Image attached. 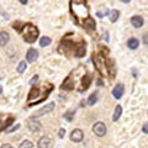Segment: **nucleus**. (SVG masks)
Returning a JSON list of instances; mask_svg holds the SVG:
<instances>
[{
    "mask_svg": "<svg viewBox=\"0 0 148 148\" xmlns=\"http://www.w3.org/2000/svg\"><path fill=\"white\" fill-rule=\"evenodd\" d=\"M38 37V30L35 26H32L31 24H27L24 26V40L26 42L32 43L35 42Z\"/></svg>",
    "mask_w": 148,
    "mask_h": 148,
    "instance_id": "nucleus-1",
    "label": "nucleus"
},
{
    "mask_svg": "<svg viewBox=\"0 0 148 148\" xmlns=\"http://www.w3.org/2000/svg\"><path fill=\"white\" fill-rule=\"evenodd\" d=\"M92 131H94V133L98 137H103L106 135V126L104 122H96L94 126H92Z\"/></svg>",
    "mask_w": 148,
    "mask_h": 148,
    "instance_id": "nucleus-2",
    "label": "nucleus"
},
{
    "mask_svg": "<svg viewBox=\"0 0 148 148\" xmlns=\"http://www.w3.org/2000/svg\"><path fill=\"white\" fill-rule=\"evenodd\" d=\"M83 138H84V133H83V131L80 128H75V130H73V131H72L71 140L73 142H82Z\"/></svg>",
    "mask_w": 148,
    "mask_h": 148,
    "instance_id": "nucleus-3",
    "label": "nucleus"
},
{
    "mask_svg": "<svg viewBox=\"0 0 148 148\" xmlns=\"http://www.w3.org/2000/svg\"><path fill=\"white\" fill-rule=\"evenodd\" d=\"M54 109V103H49V104H46L42 109H40L35 114V117H40V116H42V115H45V114H48V112H51Z\"/></svg>",
    "mask_w": 148,
    "mask_h": 148,
    "instance_id": "nucleus-4",
    "label": "nucleus"
},
{
    "mask_svg": "<svg viewBox=\"0 0 148 148\" xmlns=\"http://www.w3.org/2000/svg\"><path fill=\"white\" fill-rule=\"evenodd\" d=\"M37 58H38V51L35 49V48H30L27 51V54H26V59L27 62H35L37 61Z\"/></svg>",
    "mask_w": 148,
    "mask_h": 148,
    "instance_id": "nucleus-5",
    "label": "nucleus"
},
{
    "mask_svg": "<svg viewBox=\"0 0 148 148\" xmlns=\"http://www.w3.org/2000/svg\"><path fill=\"white\" fill-rule=\"evenodd\" d=\"M122 94H123V85L122 84H116L115 88L112 89V95L115 99H121L122 98Z\"/></svg>",
    "mask_w": 148,
    "mask_h": 148,
    "instance_id": "nucleus-6",
    "label": "nucleus"
},
{
    "mask_svg": "<svg viewBox=\"0 0 148 148\" xmlns=\"http://www.w3.org/2000/svg\"><path fill=\"white\" fill-rule=\"evenodd\" d=\"M143 18H142V16H140V15H136V16H132L131 17V24L136 27V29H140V27H142L143 26Z\"/></svg>",
    "mask_w": 148,
    "mask_h": 148,
    "instance_id": "nucleus-7",
    "label": "nucleus"
},
{
    "mask_svg": "<svg viewBox=\"0 0 148 148\" xmlns=\"http://www.w3.org/2000/svg\"><path fill=\"white\" fill-rule=\"evenodd\" d=\"M94 62H95V66L96 68H98V71L101 72V73H106V69H105V64H104V59H101L100 62V56H96V57L94 58Z\"/></svg>",
    "mask_w": 148,
    "mask_h": 148,
    "instance_id": "nucleus-8",
    "label": "nucleus"
},
{
    "mask_svg": "<svg viewBox=\"0 0 148 148\" xmlns=\"http://www.w3.org/2000/svg\"><path fill=\"white\" fill-rule=\"evenodd\" d=\"M49 143H51L49 137L43 136V137H41L40 140H38V143H37V146H38V148H48V147H49Z\"/></svg>",
    "mask_w": 148,
    "mask_h": 148,
    "instance_id": "nucleus-9",
    "label": "nucleus"
},
{
    "mask_svg": "<svg viewBox=\"0 0 148 148\" xmlns=\"http://www.w3.org/2000/svg\"><path fill=\"white\" fill-rule=\"evenodd\" d=\"M29 128H30V131H32V132H38V131H41V123L37 122L36 120H35V121H34V120H30Z\"/></svg>",
    "mask_w": 148,
    "mask_h": 148,
    "instance_id": "nucleus-10",
    "label": "nucleus"
},
{
    "mask_svg": "<svg viewBox=\"0 0 148 148\" xmlns=\"http://www.w3.org/2000/svg\"><path fill=\"white\" fill-rule=\"evenodd\" d=\"M138 46H140V41H138L136 37H132V38H130L127 41V47L130 49H136V48H138Z\"/></svg>",
    "mask_w": 148,
    "mask_h": 148,
    "instance_id": "nucleus-11",
    "label": "nucleus"
},
{
    "mask_svg": "<svg viewBox=\"0 0 148 148\" xmlns=\"http://www.w3.org/2000/svg\"><path fill=\"white\" fill-rule=\"evenodd\" d=\"M9 40H10V36H9L8 32L5 31L0 32V46H5L9 42Z\"/></svg>",
    "mask_w": 148,
    "mask_h": 148,
    "instance_id": "nucleus-12",
    "label": "nucleus"
},
{
    "mask_svg": "<svg viewBox=\"0 0 148 148\" xmlns=\"http://www.w3.org/2000/svg\"><path fill=\"white\" fill-rule=\"evenodd\" d=\"M83 86H82V90H86L88 88H89V85L91 84V75L90 74H86V75H84V78H83Z\"/></svg>",
    "mask_w": 148,
    "mask_h": 148,
    "instance_id": "nucleus-13",
    "label": "nucleus"
},
{
    "mask_svg": "<svg viewBox=\"0 0 148 148\" xmlns=\"http://www.w3.org/2000/svg\"><path fill=\"white\" fill-rule=\"evenodd\" d=\"M84 26L89 30H95V21L91 17H86L84 20Z\"/></svg>",
    "mask_w": 148,
    "mask_h": 148,
    "instance_id": "nucleus-14",
    "label": "nucleus"
},
{
    "mask_svg": "<svg viewBox=\"0 0 148 148\" xmlns=\"http://www.w3.org/2000/svg\"><path fill=\"white\" fill-rule=\"evenodd\" d=\"M121 114H122V108H121V105H117L116 108H115L114 115H112V121H117L120 116H121Z\"/></svg>",
    "mask_w": 148,
    "mask_h": 148,
    "instance_id": "nucleus-15",
    "label": "nucleus"
},
{
    "mask_svg": "<svg viewBox=\"0 0 148 148\" xmlns=\"http://www.w3.org/2000/svg\"><path fill=\"white\" fill-rule=\"evenodd\" d=\"M61 88H62V89H64V90H72L73 88H74V84H73V82L69 79V78H67L66 82L63 83V85Z\"/></svg>",
    "mask_w": 148,
    "mask_h": 148,
    "instance_id": "nucleus-16",
    "label": "nucleus"
},
{
    "mask_svg": "<svg viewBox=\"0 0 148 148\" xmlns=\"http://www.w3.org/2000/svg\"><path fill=\"white\" fill-rule=\"evenodd\" d=\"M96 101H98V92H92L89 96V99H88V105L92 106L94 104H96Z\"/></svg>",
    "mask_w": 148,
    "mask_h": 148,
    "instance_id": "nucleus-17",
    "label": "nucleus"
},
{
    "mask_svg": "<svg viewBox=\"0 0 148 148\" xmlns=\"http://www.w3.org/2000/svg\"><path fill=\"white\" fill-rule=\"evenodd\" d=\"M48 45H51V38L47 36H43L42 38L40 40V46L41 47H46V46H48Z\"/></svg>",
    "mask_w": 148,
    "mask_h": 148,
    "instance_id": "nucleus-18",
    "label": "nucleus"
},
{
    "mask_svg": "<svg viewBox=\"0 0 148 148\" xmlns=\"http://www.w3.org/2000/svg\"><path fill=\"white\" fill-rule=\"evenodd\" d=\"M85 45H80L79 47H78V49H77V52H75V54H77V57H83V56L85 54Z\"/></svg>",
    "mask_w": 148,
    "mask_h": 148,
    "instance_id": "nucleus-19",
    "label": "nucleus"
},
{
    "mask_svg": "<svg viewBox=\"0 0 148 148\" xmlns=\"http://www.w3.org/2000/svg\"><path fill=\"white\" fill-rule=\"evenodd\" d=\"M18 148H34V143H32L31 141H29V140H25V141H22L20 143Z\"/></svg>",
    "mask_w": 148,
    "mask_h": 148,
    "instance_id": "nucleus-20",
    "label": "nucleus"
},
{
    "mask_svg": "<svg viewBox=\"0 0 148 148\" xmlns=\"http://www.w3.org/2000/svg\"><path fill=\"white\" fill-rule=\"evenodd\" d=\"M26 68H27L26 62H25V61H22V62L18 63V66H17V68H16V71H17V73H24V72L26 71Z\"/></svg>",
    "mask_w": 148,
    "mask_h": 148,
    "instance_id": "nucleus-21",
    "label": "nucleus"
},
{
    "mask_svg": "<svg viewBox=\"0 0 148 148\" xmlns=\"http://www.w3.org/2000/svg\"><path fill=\"white\" fill-rule=\"evenodd\" d=\"M119 16H120V11H119V10H112V11L110 12V20L112 21V22L117 21Z\"/></svg>",
    "mask_w": 148,
    "mask_h": 148,
    "instance_id": "nucleus-22",
    "label": "nucleus"
},
{
    "mask_svg": "<svg viewBox=\"0 0 148 148\" xmlns=\"http://www.w3.org/2000/svg\"><path fill=\"white\" fill-rule=\"evenodd\" d=\"M64 119L67 120V121H73V119H74V111L73 110H68L66 114H64Z\"/></svg>",
    "mask_w": 148,
    "mask_h": 148,
    "instance_id": "nucleus-23",
    "label": "nucleus"
},
{
    "mask_svg": "<svg viewBox=\"0 0 148 148\" xmlns=\"http://www.w3.org/2000/svg\"><path fill=\"white\" fill-rule=\"evenodd\" d=\"M106 14H109V10L108 9H104V11H98L96 15H98L99 17H103V16H106Z\"/></svg>",
    "mask_w": 148,
    "mask_h": 148,
    "instance_id": "nucleus-24",
    "label": "nucleus"
},
{
    "mask_svg": "<svg viewBox=\"0 0 148 148\" xmlns=\"http://www.w3.org/2000/svg\"><path fill=\"white\" fill-rule=\"evenodd\" d=\"M24 26H25V25H21L20 22H16V24H14V29H16L18 32H20L21 29H24Z\"/></svg>",
    "mask_w": 148,
    "mask_h": 148,
    "instance_id": "nucleus-25",
    "label": "nucleus"
},
{
    "mask_svg": "<svg viewBox=\"0 0 148 148\" xmlns=\"http://www.w3.org/2000/svg\"><path fill=\"white\" fill-rule=\"evenodd\" d=\"M64 135H66V130L61 128V130H59V132H58V137H59V138H63Z\"/></svg>",
    "mask_w": 148,
    "mask_h": 148,
    "instance_id": "nucleus-26",
    "label": "nucleus"
},
{
    "mask_svg": "<svg viewBox=\"0 0 148 148\" xmlns=\"http://www.w3.org/2000/svg\"><path fill=\"white\" fill-rule=\"evenodd\" d=\"M143 43H145V45H148V34H145V35H143Z\"/></svg>",
    "mask_w": 148,
    "mask_h": 148,
    "instance_id": "nucleus-27",
    "label": "nucleus"
},
{
    "mask_svg": "<svg viewBox=\"0 0 148 148\" xmlns=\"http://www.w3.org/2000/svg\"><path fill=\"white\" fill-rule=\"evenodd\" d=\"M142 131L145 132V133H148V122L143 125V127H142Z\"/></svg>",
    "mask_w": 148,
    "mask_h": 148,
    "instance_id": "nucleus-28",
    "label": "nucleus"
},
{
    "mask_svg": "<svg viewBox=\"0 0 148 148\" xmlns=\"http://www.w3.org/2000/svg\"><path fill=\"white\" fill-rule=\"evenodd\" d=\"M17 128H20V125H16L15 127H12V128H10V130H8V133H10V132H12V131H15V130H17Z\"/></svg>",
    "mask_w": 148,
    "mask_h": 148,
    "instance_id": "nucleus-29",
    "label": "nucleus"
},
{
    "mask_svg": "<svg viewBox=\"0 0 148 148\" xmlns=\"http://www.w3.org/2000/svg\"><path fill=\"white\" fill-rule=\"evenodd\" d=\"M12 121H14V119H12V117H10V119H9V120H8V121L5 122V127H8V126H10V125H11V122H12Z\"/></svg>",
    "mask_w": 148,
    "mask_h": 148,
    "instance_id": "nucleus-30",
    "label": "nucleus"
},
{
    "mask_svg": "<svg viewBox=\"0 0 148 148\" xmlns=\"http://www.w3.org/2000/svg\"><path fill=\"white\" fill-rule=\"evenodd\" d=\"M37 79H38V77H37V75H35V77H32V79L30 80V84H34V83L37 80Z\"/></svg>",
    "mask_w": 148,
    "mask_h": 148,
    "instance_id": "nucleus-31",
    "label": "nucleus"
},
{
    "mask_svg": "<svg viewBox=\"0 0 148 148\" xmlns=\"http://www.w3.org/2000/svg\"><path fill=\"white\" fill-rule=\"evenodd\" d=\"M0 148H14L11 145H3L1 147H0Z\"/></svg>",
    "mask_w": 148,
    "mask_h": 148,
    "instance_id": "nucleus-32",
    "label": "nucleus"
},
{
    "mask_svg": "<svg viewBox=\"0 0 148 148\" xmlns=\"http://www.w3.org/2000/svg\"><path fill=\"white\" fill-rule=\"evenodd\" d=\"M20 3H21V4H27L26 0H20Z\"/></svg>",
    "mask_w": 148,
    "mask_h": 148,
    "instance_id": "nucleus-33",
    "label": "nucleus"
},
{
    "mask_svg": "<svg viewBox=\"0 0 148 148\" xmlns=\"http://www.w3.org/2000/svg\"><path fill=\"white\" fill-rule=\"evenodd\" d=\"M1 91H3V88H1V86H0V94H1Z\"/></svg>",
    "mask_w": 148,
    "mask_h": 148,
    "instance_id": "nucleus-34",
    "label": "nucleus"
}]
</instances>
